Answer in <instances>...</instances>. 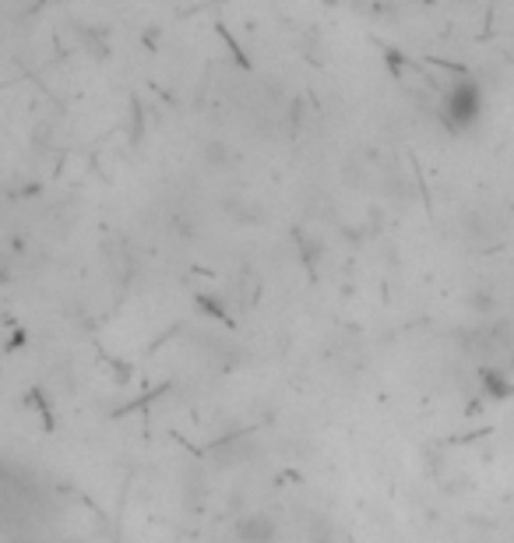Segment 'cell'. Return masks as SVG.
<instances>
[{
    "mask_svg": "<svg viewBox=\"0 0 514 543\" xmlns=\"http://www.w3.org/2000/svg\"><path fill=\"white\" fill-rule=\"evenodd\" d=\"M483 114V92L476 81H458L444 92L441 99V121L444 127H455V131H465L479 121Z\"/></svg>",
    "mask_w": 514,
    "mask_h": 543,
    "instance_id": "cell-1",
    "label": "cell"
},
{
    "mask_svg": "<svg viewBox=\"0 0 514 543\" xmlns=\"http://www.w3.org/2000/svg\"><path fill=\"white\" fill-rule=\"evenodd\" d=\"M275 522L268 519V515H247L243 522H240V540L243 543H272L275 540Z\"/></svg>",
    "mask_w": 514,
    "mask_h": 543,
    "instance_id": "cell-2",
    "label": "cell"
}]
</instances>
